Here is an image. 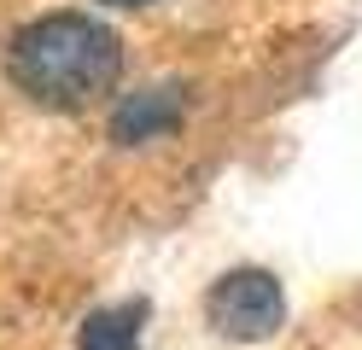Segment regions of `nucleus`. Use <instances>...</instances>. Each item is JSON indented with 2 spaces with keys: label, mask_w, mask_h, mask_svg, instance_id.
<instances>
[{
  "label": "nucleus",
  "mask_w": 362,
  "mask_h": 350,
  "mask_svg": "<svg viewBox=\"0 0 362 350\" xmlns=\"http://www.w3.org/2000/svg\"><path fill=\"white\" fill-rule=\"evenodd\" d=\"M141 321H146V303H117V310H94V315L82 321L76 350H134V344H141Z\"/></svg>",
  "instance_id": "obj_4"
},
{
  "label": "nucleus",
  "mask_w": 362,
  "mask_h": 350,
  "mask_svg": "<svg viewBox=\"0 0 362 350\" xmlns=\"http://www.w3.org/2000/svg\"><path fill=\"white\" fill-rule=\"evenodd\" d=\"M181 111H187V93L175 82L164 88H141V93H123V105L111 111V140H123V146H141V140H164Z\"/></svg>",
  "instance_id": "obj_3"
},
{
  "label": "nucleus",
  "mask_w": 362,
  "mask_h": 350,
  "mask_svg": "<svg viewBox=\"0 0 362 350\" xmlns=\"http://www.w3.org/2000/svg\"><path fill=\"white\" fill-rule=\"evenodd\" d=\"M6 70L30 100L59 105V111H82L100 93L117 88L123 41L88 12H47V18H35L12 35Z\"/></svg>",
  "instance_id": "obj_1"
},
{
  "label": "nucleus",
  "mask_w": 362,
  "mask_h": 350,
  "mask_svg": "<svg viewBox=\"0 0 362 350\" xmlns=\"http://www.w3.org/2000/svg\"><path fill=\"white\" fill-rule=\"evenodd\" d=\"M205 315L222 339H240V344H257L269 339L275 327L286 321V292L269 269H228L211 286L205 298Z\"/></svg>",
  "instance_id": "obj_2"
},
{
  "label": "nucleus",
  "mask_w": 362,
  "mask_h": 350,
  "mask_svg": "<svg viewBox=\"0 0 362 350\" xmlns=\"http://www.w3.org/2000/svg\"><path fill=\"white\" fill-rule=\"evenodd\" d=\"M105 6H146V0H105Z\"/></svg>",
  "instance_id": "obj_5"
}]
</instances>
